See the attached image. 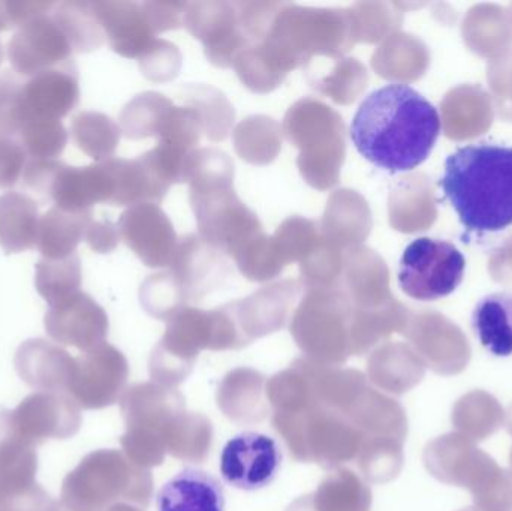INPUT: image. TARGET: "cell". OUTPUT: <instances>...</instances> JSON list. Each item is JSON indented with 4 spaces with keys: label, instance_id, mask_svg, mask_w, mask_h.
I'll return each instance as SVG.
<instances>
[{
    "label": "cell",
    "instance_id": "obj_1",
    "mask_svg": "<svg viewBox=\"0 0 512 511\" xmlns=\"http://www.w3.org/2000/svg\"><path fill=\"white\" fill-rule=\"evenodd\" d=\"M438 108L414 87L391 83L370 93L355 113L351 138L370 164L406 173L427 161L441 135Z\"/></svg>",
    "mask_w": 512,
    "mask_h": 511
},
{
    "label": "cell",
    "instance_id": "obj_2",
    "mask_svg": "<svg viewBox=\"0 0 512 511\" xmlns=\"http://www.w3.org/2000/svg\"><path fill=\"white\" fill-rule=\"evenodd\" d=\"M439 186L468 233H499L511 227L512 147H460L445 159Z\"/></svg>",
    "mask_w": 512,
    "mask_h": 511
},
{
    "label": "cell",
    "instance_id": "obj_3",
    "mask_svg": "<svg viewBox=\"0 0 512 511\" xmlns=\"http://www.w3.org/2000/svg\"><path fill=\"white\" fill-rule=\"evenodd\" d=\"M152 494L149 470L132 464L119 450H96L63 479L59 504L63 511H107L117 504L146 510Z\"/></svg>",
    "mask_w": 512,
    "mask_h": 511
},
{
    "label": "cell",
    "instance_id": "obj_4",
    "mask_svg": "<svg viewBox=\"0 0 512 511\" xmlns=\"http://www.w3.org/2000/svg\"><path fill=\"white\" fill-rule=\"evenodd\" d=\"M120 410L126 426L120 444L126 458L143 470L164 464L171 432L186 411L182 393L158 383L135 384L123 393Z\"/></svg>",
    "mask_w": 512,
    "mask_h": 511
},
{
    "label": "cell",
    "instance_id": "obj_5",
    "mask_svg": "<svg viewBox=\"0 0 512 511\" xmlns=\"http://www.w3.org/2000/svg\"><path fill=\"white\" fill-rule=\"evenodd\" d=\"M466 258L447 240L420 237L403 251L399 285L418 302H435L453 294L465 278Z\"/></svg>",
    "mask_w": 512,
    "mask_h": 511
},
{
    "label": "cell",
    "instance_id": "obj_6",
    "mask_svg": "<svg viewBox=\"0 0 512 511\" xmlns=\"http://www.w3.org/2000/svg\"><path fill=\"white\" fill-rule=\"evenodd\" d=\"M36 446L12 428L9 410L0 408V507L3 511H62L36 482Z\"/></svg>",
    "mask_w": 512,
    "mask_h": 511
},
{
    "label": "cell",
    "instance_id": "obj_7",
    "mask_svg": "<svg viewBox=\"0 0 512 511\" xmlns=\"http://www.w3.org/2000/svg\"><path fill=\"white\" fill-rule=\"evenodd\" d=\"M213 320L215 314L188 311L170 324L167 335L150 357V377L155 383L176 389L191 375L201 350L216 351Z\"/></svg>",
    "mask_w": 512,
    "mask_h": 511
},
{
    "label": "cell",
    "instance_id": "obj_8",
    "mask_svg": "<svg viewBox=\"0 0 512 511\" xmlns=\"http://www.w3.org/2000/svg\"><path fill=\"white\" fill-rule=\"evenodd\" d=\"M128 377V360L122 351L105 342L75 357L68 395L81 410H102L120 402Z\"/></svg>",
    "mask_w": 512,
    "mask_h": 511
},
{
    "label": "cell",
    "instance_id": "obj_9",
    "mask_svg": "<svg viewBox=\"0 0 512 511\" xmlns=\"http://www.w3.org/2000/svg\"><path fill=\"white\" fill-rule=\"evenodd\" d=\"M282 459V450L274 438L259 432H242L225 444L219 470L231 488L254 492L274 482Z\"/></svg>",
    "mask_w": 512,
    "mask_h": 511
},
{
    "label": "cell",
    "instance_id": "obj_10",
    "mask_svg": "<svg viewBox=\"0 0 512 511\" xmlns=\"http://www.w3.org/2000/svg\"><path fill=\"white\" fill-rule=\"evenodd\" d=\"M9 420L23 440L38 447L48 440L75 437L83 416L71 396L36 392L24 398L14 410H9Z\"/></svg>",
    "mask_w": 512,
    "mask_h": 511
},
{
    "label": "cell",
    "instance_id": "obj_11",
    "mask_svg": "<svg viewBox=\"0 0 512 511\" xmlns=\"http://www.w3.org/2000/svg\"><path fill=\"white\" fill-rule=\"evenodd\" d=\"M72 51L68 36L51 12L24 24L8 42L9 62L21 77L30 78L48 69L71 65Z\"/></svg>",
    "mask_w": 512,
    "mask_h": 511
},
{
    "label": "cell",
    "instance_id": "obj_12",
    "mask_svg": "<svg viewBox=\"0 0 512 511\" xmlns=\"http://www.w3.org/2000/svg\"><path fill=\"white\" fill-rule=\"evenodd\" d=\"M430 476L445 485L474 491L498 465L475 441L459 432L442 435L427 444L423 455Z\"/></svg>",
    "mask_w": 512,
    "mask_h": 511
},
{
    "label": "cell",
    "instance_id": "obj_13",
    "mask_svg": "<svg viewBox=\"0 0 512 511\" xmlns=\"http://www.w3.org/2000/svg\"><path fill=\"white\" fill-rule=\"evenodd\" d=\"M44 327L57 344L69 345L86 353L105 344L108 317L89 294L78 291L74 296L50 306L44 317Z\"/></svg>",
    "mask_w": 512,
    "mask_h": 511
},
{
    "label": "cell",
    "instance_id": "obj_14",
    "mask_svg": "<svg viewBox=\"0 0 512 511\" xmlns=\"http://www.w3.org/2000/svg\"><path fill=\"white\" fill-rule=\"evenodd\" d=\"M14 366L21 380L41 393L68 395L75 371V357L47 339H27L18 347Z\"/></svg>",
    "mask_w": 512,
    "mask_h": 511
},
{
    "label": "cell",
    "instance_id": "obj_15",
    "mask_svg": "<svg viewBox=\"0 0 512 511\" xmlns=\"http://www.w3.org/2000/svg\"><path fill=\"white\" fill-rule=\"evenodd\" d=\"M80 99L74 63L33 75L23 84V119L60 120L74 110ZM23 120V123H24Z\"/></svg>",
    "mask_w": 512,
    "mask_h": 511
},
{
    "label": "cell",
    "instance_id": "obj_16",
    "mask_svg": "<svg viewBox=\"0 0 512 511\" xmlns=\"http://www.w3.org/2000/svg\"><path fill=\"white\" fill-rule=\"evenodd\" d=\"M114 186L105 162L87 167L60 165L48 192V200L66 212H84L99 201L111 203Z\"/></svg>",
    "mask_w": 512,
    "mask_h": 511
},
{
    "label": "cell",
    "instance_id": "obj_17",
    "mask_svg": "<svg viewBox=\"0 0 512 511\" xmlns=\"http://www.w3.org/2000/svg\"><path fill=\"white\" fill-rule=\"evenodd\" d=\"M156 510L224 511V488L212 474L188 467L162 486L156 495Z\"/></svg>",
    "mask_w": 512,
    "mask_h": 511
},
{
    "label": "cell",
    "instance_id": "obj_18",
    "mask_svg": "<svg viewBox=\"0 0 512 511\" xmlns=\"http://www.w3.org/2000/svg\"><path fill=\"white\" fill-rule=\"evenodd\" d=\"M372 491L354 471L337 468L312 494L298 498L288 511H370Z\"/></svg>",
    "mask_w": 512,
    "mask_h": 511
},
{
    "label": "cell",
    "instance_id": "obj_19",
    "mask_svg": "<svg viewBox=\"0 0 512 511\" xmlns=\"http://www.w3.org/2000/svg\"><path fill=\"white\" fill-rule=\"evenodd\" d=\"M265 395L267 380L264 375L252 369H236L219 387V410L236 423L262 422L270 413Z\"/></svg>",
    "mask_w": 512,
    "mask_h": 511
},
{
    "label": "cell",
    "instance_id": "obj_20",
    "mask_svg": "<svg viewBox=\"0 0 512 511\" xmlns=\"http://www.w3.org/2000/svg\"><path fill=\"white\" fill-rule=\"evenodd\" d=\"M90 210L66 212L53 206L39 218L36 248L42 258L63 260L75 254L78 243L86 236L92 222Z\"/></svg>",
    "mask_w": 512,
    "mask_h": 511
},
{
    "label": "cell",
    "instance_id": "obj_21",
    "mask_svg": "<svg viewBox=\"0 0 512 511\" xmlns=\"http://www.w3.org/2000/svg\"><path fill=\"white\" fill-rule=\"evenodd\" d=\"M38 203L24 192L0 195V246L6 254H20L36 246Z\"/></svg>",
    "mask_w": 512,
    "mask_h": 511
},
{
    "label": "cell",
    "instance_id": "obj_22",
    "mask_svg": "<svg viewBox=\"0 0 512 511\" xmlns=\"http://www.w3.org/2000/svg\"><path fill=\"white\" fill-rule=\"evenodd\" d=\"M472 329L493 356H512V291H496L478 300Z\"/></svg>",
    "mask_w": 512,
    "mask_h": 511
},
{
    "label": "cell",
    "instance_id": "obj_23",
    "mask_svg": "<svg viewBox=\"0 0 512 511\" xmlns=\"http://www.w3.org/2000/svg\"><path fill=\"white\" fill-rule=\"evenodd\" d=\"M424 363L405 347H387L369 360L370 381L384 392L405 395L423 381Z\"/></svg>",
    "mask_w": 512,
    "mask_h": 511
},
{
    "label": "cell",
    "instance_id": "obj_24",
    "mask_svg": "<svg viewBox=\"0 0 512 511\" xmlns=\"http://www.w3.org/2000/svg\"><path fill=\"white\" fill-rule=\"evenodd\" d=\"M451 422L459 434L472 441H484L502 428L505 411L495 396L474 390L456 402Z\"/></svg>",
    "mask_w": 512,
    "mask_h": 511
},
{
    "label": "cell",
    "instance_id": "obj_25",
    "mask_svg": "<svg viewBox=\"0 0 512 511\" xmlns=\"http://www.w3.org/2000/svg\"><path fill=\"white\" fill-rule=\"evenodd\" d=\"M93 11L107 33L111 47L123 56H134L143 47V21L137 6L126 2H93Z\"/></svg>",
    "mask_w": 512,
    "mask_h": 511
},
{
    "label": "cell",
    "instance_id": "obj_26",
    "mask_svg": "<svg viewBox=\"0 0 512 511\" xmlns=\"http://www.w3.org/2000/svg\"><path fill=\"white\" fill-rule=\"evenodd\" d=\"M51 17L68 36L74 51L96 50L104 42V30L90 2L66 0L56 3L51 9Z\"/></svg>",
    "mask_w": 512,
    "mask_h": 511
},
{
    "label": "cell",
    "instance_id": "obj_27",
    "mask_svg": "<svg viewBox=\"0 0 512 511\" xmlns=\"http://www.w3.org/2000/svg\"><path fill=\"white\" fill-rule=\"evenodd\" d=\"M83 272L77 254L63 260L41 258L35 267V287L39 296L53 306L80 291Z\"/></svg>",
    "mask_w": 512,
    "mask_h": 511
},
{
    "label": "cell",
    "instance_id": "obj_28",
    "mask_svg": "<svg viewBox=\"0 0 512 511\" xmlns=\"http://www.w3.org/2000/svg\"><path fill=\"white\" fill-rule=\"evenodd\" d=\"M167 444V453L185 462L206 461L213 443L212 422L203 414L185 411L177 420Z\"/></svg>",
    "mask_w": 512,
    "mask_h": 511
},
{
    "label": "cell",
    "instance_id": "obj_29",
    "mask_svg": "<svg viewBox=\"0 0 512 511\" xmlns=\"http://www.w3.org/2000/svg\"><path fill=\"white\" fill-rule=\"evenodd\" d=\"M71 135L78 149L93 159H107L113 155L119 143L116 123L102 113L84 111L72 120Z\"/></svg>",
    "mask_w": 512,
    "mask_h": 511
},
{
    "label": "cell",
    "instance_id": "obj_30",
    "mask_svg": "<svg viewBox=\"0 0 512 511\" xmlns=\"http://www.w3.org/2000/svg\"><path fill=\"white\" fill-rule=\"evenodd\" d=\"M17 140L23 146L29 159H56L62 155L68 143V131L60 120L33 119L24 120Z\"/></svg>",
    "mask_w": 512,
    "mask_h": 511
},
{
    "label": "cell",
    "instance_id": "obj_31",
    "mask_svg": "<svg viewBox=\"0 0 512 511\" xmlns=\"http://www.w3.org/2000/svg\"><path fill=\"white\" fill-rule=\"evenodd\" d=\"M23 81L17 74L0 75V138H17L23 126Z\"/></svg>",
    "mask_w": 512,
    "mask_h": 511
},
{
    "label": "cell",
    "instance_id": "obj_32",
    "mask_svg": "<svg viewBox=\"0 0 512 511\" xmlns=\"http://www.w3.org/2000/svg\"><path fill=\"white\" fill-rule=\"evenodd\" d=\"M471 494L475 511H512V470L498 465Z\"/></svg>",
    "mask_w": 512,
    "mask_h": 511
},
{
    "label": "cell",
    "instance_id": "obj_33",
    "mask_svg": "<svg viewBox=\"0 0 512 511\" xmlns=\"http://www.w3.org/2000/svg\"><path fill=\"white\" fill-rule=\"evenodd\" d=\"M27 161L29 158L17 138H0V188L17 185Z\"/></svg>",
    "mask_w": 512,
    "mask_h": 511
},
{
    "label": "cell",
    "instance_id": "obj_34",
    "mask_svg": "<svg viewBox=\"0 0 512 511\" xmlns=\"http://www.w3.org/2000/svg\"><path fill=\"white\" fill-rule=\"evenodd\" d=\"M62 162L57 159H29L24 168L23 180L24 188L35 192L42 200H48L51 183L54 176L59 171Z\"/></svg>",
    "mask_w": 512,
    "mask_h": 511
},
{
    "label": "cell",
    "instance_id": "obj_35",
    "mask_svg": "<svg viewBox=\"0 0 512 511\" xmlns=\"http://www.w3.org/2000/svg\"><path fill=\"white\" fill-rule=\"evenodd\" d=\"M5 5L6 17H8L9 27H23L24 24L30 23L41 15L48 14L54 8V2H14V0H6Z\"/></svg>",
    "mask_w": 512,
    "mask_h": 511
},
{
    "label": "cell",
    "instance_id": "obj_36",
    "mask_svg": "<svg viewBox=\"0 0 512 511\" xmlns=\"http://www.w3.org/2000/svg\"><path fill=\"white\" fill-rule=\"evenodd\" d=\"M84 239L89 243L90 248L96 252H108L116 246V230L110 224L105 222H90L86 230Z\"/></svg>",
    "mask_w": 512,
    "mask_h": 511
},
{
    "label": "cell",
    "instance_id": "obj_37",
    "mask_svg": "<svg viewBox=\"0 0 512 511\" xmlns=\"http://www.w3.org/2000/svg\"><path fill=\"white\" fill-rule=\"evenodd\" d=\"M6 29H11V27H9L8 17H6L5 5L0 2V32Z\"/></svg>",
    "mask_w": 512,
    "mask_h": 511
},
{
    "label": "cell",
    "instance_id": "obj_38",
    "mask_svg": "<svg viewBox=\"0 0 512 511\" xmlns=\"http://www.w3.org/2000/svg\"><path fill=\"white\" fill-rule=\"evenodd\" d=\"M505 426H507L508 432L512 435V405L508 408V413L505 414Z\"/></svg>",
    "mask_w": 512,
    "mask_h": 511
},
{
    "label": "cell",
    "instance_id": "obj_39",
    "mask_svg": "<svg viewBox=\"0 0 512 511\" xmlns=\"http://www.w3.org/2000/svg\"><path fill=\"white\" fill-rule=\"evenodd\" d=\"M2 60H3V48H2V44H0V63H2Z\"/></svg>",
    "mask_w": 512,
    "mask_h": 511
},
{
    "label": "cell",
    "instance_id": "obj_40",
    "mask_svg": "<svg viewBox=\"0 0 512 511\" xmlns=\"http://www.w3.org/2000/svg\"><path fill=\"white\" fill-rule=\"evenodd\" d=\"M510 464H511V467H512V449H511V455H510Z\"/></svg>",
    "mask_w": 512,
    "mask_h": 511
},
{
    "label": "cell",
    "instance_id": "obj_41",
    "mask_svg": "<svg viewBox=\"0 0 512 511\" xmlns=\"http://www.w3.org/2000/svg\"><path fill=\"white\" fill-rule=\"evenodd\" d=\"M460 511H475L474 509H463V510H460Z\"/></svg>",
    "mask_w": 512,
    "mask_h": 511
},
{
    "label": "cell",
    "instance_id": "obj_42",
    "mask_svg": "<svg viewBox=\"0 0 512 511\" xmlns=\"http://www.w3.org/2000/svg\"><path fill=\"white\" fill-rule=\"evenodd\" d=\"M63 511V510H62Z\"/></svg>",
    "mask_w": 512,
    "mask_h": 511
}]
</instances>
